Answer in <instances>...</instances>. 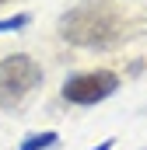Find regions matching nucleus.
Listing matches in <instances>:
<instances>
[{
	"label": "nucleus",
	"instance_id": "nucleus-1",
	"mask_svg": "<svg viewBox=\"0 0 147 150\" xmlns=\"http://www.w3.org/2000/svg\"><path fill=\"white\" fill-rule=\"evenodd\" d=\"M60 38L70 45H84V49H105L112 42H119L123 35V14L112 4H77L60 18Z\"/></svg>",
	"mask_w": 147,
	"mask_h": 150
},
{
	"label": "nucleus",
	"instance_id": "nucleus-2",
	"mask_svg": "<svg viewBox=\"0 0 147 150\" xmlns=\"http://www.w3.org/2000/svg\"><path fill=\"white\" fill-rule=\"evenodd\" d=\"M42 84V67L32 56H4L0 59V108H18Z\"/></svg>",
	"mask_w": 147,
	"mask_h": 150
},
{
	"label": "nucleus",
	"instance_id": "nucleus-3",
	"mask_svg": "<svg viewBox=\"0 0 147 150\" xmlns=\"http://www.w3.org/2000/svg\"><path fill=\"white\" fill-rule=\"evenodd\" d=\"M119 87V77L112 70H91V74H77L63 84V98L70 105H98L116 94Z\"/></svg>",
	"mask_w": 147,
	"mask_h": 150
},
{
	"label": "nucleus",
	"instance_id": "nucleus-4",
	"mask_svg": "<svg viewBox=\"0 0 147 150\" xmlns=\"http://www.w3.org/2000/svg\"><path fill=\"white\" fill-rule=\"evenodd\" d=\"M56 140H60V136H56L53 129H46V133H32V136L21 140V147H18V150H49Z\"/></svg>",
	"mask_w": 147,
	"mask_h": 150
},
{
	"label": "nucleus",
	"instance_id": "nucleus-5",
	"mask_svg": "<svg viewBox=\"0 0 147 150\" xmlns=\"http://www.w3.org/2000/svg\"><path fill=\"white\" fill-rule=\"evenodd\" d=\"M28 25H32L28 14H11V18L0 21V35H7V32H21V28H28Z\"/></svg>",
	"mask_w": 147,
	"mask_h": 150
},
{
	"label": "nucleus",
	"instance_id": "nucleus-6",
	"mask_svg": "<svg viewBox=\"0 0 147 150\" xmlns=\"http://www.w3.org/2000/svg\"><path fill=\"white\" fill-rule=\"evenodd\" d=\"M112 143H116V140H105L102 147H95V150H112Z\"/></svg>",
	"mask_w": 147,
	"mask_h": 150
},
{
	"label": "nucleus",
	"instance_id": "nucleus-7",
	"mask_svg": "<svg viewBox=\"0 0 147 150\" xmlns=\"http://www.w3.org/2000/svg\"><path fill=\"white\" fill-rule=\"evenodd\" d=\"M0 4H4V0H0Z\"/></svg>",
	"mask_w": 147,
	"mask_h": 150
}]
</instances>
